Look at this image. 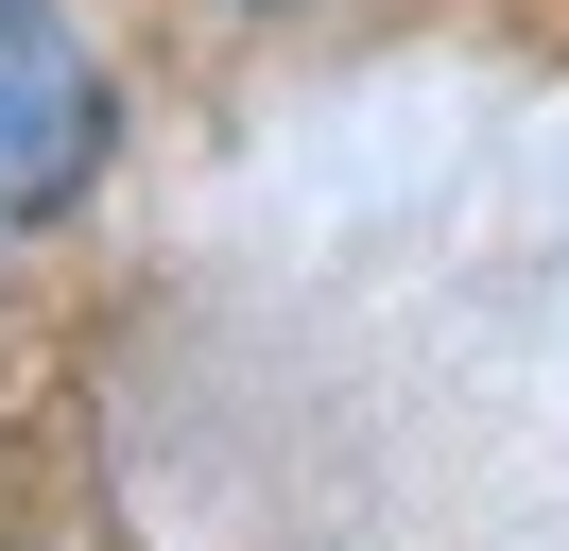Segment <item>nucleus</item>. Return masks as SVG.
<instances>
[{"mask_svg":"<svg viewBox=\"0 0 569 551\" xmlns=\"http://www.w3.org/2000/svg\"><path fill=\"white\" fill-rule=\"evenodd\" d=\"M121 138V87L104 52H87L52 0H0V224H36V207H70L87 172H104Z\"/></svg>","mask_w":569,"mask_h":551,"instance_id":"obj_1","label":"nucleus"}]
</instances>
